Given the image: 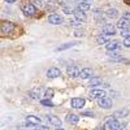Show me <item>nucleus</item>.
<instances>
[{"label":"nucleus","instance_id":"obj_32","mask_svg":"<svg viewBox=\"0 0 130 130\" xmlns=\"http://www.w3.org/2000/svg\"><path fill=\"white\" fill-rule=\"evenodd\" d=\"M122 17H124L125 20H127V21H130V12H125V13L122 14Z\"/></svg>","mask_w":130,"mask_h":130},{"label":"nucleus","instance_id":"obj_4","mask_svg":"<svg viewBox=\"0 0 130 130\" xmlns=\"http://www.w3.org/2000/svg\"><path fill=\"white\" fill-rule=\"evenodd\" d=\"M14 30V25L12 22H9V21H4L2 24V34H10Z\"/></svg>","mask_w":130,"mask_h":130},{"label":"nucleus","instance_id":"obj_31","mask_svg":"<svg viewBox=\"0 0 130 130\" xmlns=\"http://www.w3.org/2000/svg\"><path fill=\"white\" fill-rule=\"evenodd\" d=\"M103 130H112V127H111V124H109V121L104 122V125H103Z\"/></svg>","mask_w":130,"mask_h":130},{"label":"nucleus","instance_id":"obj_26","mask_svg":"<svg viewBox=\"0 0 130 130\" xmlns=\"http://www.w3.org/2000/svg\"><path fill=\"white\" fill-rule=\"evenodd\" d=\"M120 35L125 39V38H127V37H130V26L129 27H125V29H122L121 31H120Z\"/></svg>","mask_w":130,"mask_h":130},{"label":"nucleus","instance_id":"obj_15","mask_svg":"<svg viewBox=\"0 0 130 130\" xmlns=\"http://www.w3.org/2000/svg\"><path fill=\"white\" fill-rule=\"evenodd\" d=\"M74 16H75V18H77L78 21H86L87 20V16H86V13H85V10H82V9H79L78 7L74 9Z\"/></svg>","mask_w":130,"mask_h":130},{"label":"nucleus","instance_id":"obj_8","mask_svg":"<svg viewBox=\"0 0 130 130\" xmlns=\"http://www.w3.org/2000/svg\"><path fill=\"white\" fill-rule=\"evenodd\" d=\"M122 44H121V42L120 40H109L105 44V48H107V51H117L118 48H120Z\"/></svg>","mask_w":130,"mask_h":130},{"label":"nucleus","instance_id":"obj_6","mask_svg":"<svg viewBox=\"0 0 130 130\" xmlns=\"http://www.w3.org/2000/svg\"><path fill=\"white\" fill-rule=\"evenodd\" d=\"M85 103H86V100L83 99V98H73L72 102H70L72 107L75 108V109H81V108H83Z\"/></svg>","mask_w":130,"mask_h":130},{"label":"nucleus","instance_id":"obj_7","mask_svg":"<svg viewBox=\"0 0 130 130\" xmlns=\"http://www.w3.org/2000/svg\"><path fill=\"white\" fill-rule=\"evenodd\" d=\"M42 122V118L40 117H37V116H34V115H29L27 117H26V124L29 125V126H37V125H39Z\"/></svg>","mask_w":130,"mask_h":130},{"label":"nucleus","instance_id":"obj_33","mask_svg":"<svg viewBox=\"0 0 130 130\" xmlns=\"http://www.w3.org/2000/svg\"><path fill=\"white\" fill-rule=\"evenodd\" d=\"M34 2H35V3H38V4H43V3H44L43 0H34Z\"/></svg>","mask_w":130,"mask_h":130},{"label":"nucleus","instance_id":"obj_18","mask_svg":"<svg viewBox=\"0 0 130 130\" xmlns=\"http://www.w3.org/2000/svg\"><path fill=\"white\" fill-rule=\"evenodd\" d=\"M129 26H130V25H129V21L125 20L124 17L118 20V21H117V24H116V27H117V29H120V30H122V29H125V27H129Z\"/></svg>","mask_w":130,"mask_h":130},{"label":"nucleus","instance_id":"obj_20","mask_svg":"<svg viewBox=\"0 0 130 130\" xmlns=\"http://www.w3.org/2000/svg\"><path fill=\"white\" fill-rule=\"evenodd\" d=\"M107 55L109 59L115 60V61H120L121 57H120V53H118L117 51H107Z\"/></svg>","mask_w":130,"mask_h":130},{"label":"nucleus","instance_id":"obj_30","mask_svg":"<svg viewBox=\"0 0 130 130\" xmlns=\"http://www.w3.org/2000/svg\"><path fill=\"white\" fill-rule=\"evenodd\" d=\"M81 116H83V117H94V112H91V111L82 112V113H81Z\"/></svg>","mask_w":130,"mask_h":130},{"label":"nucleus","instance_id":"obj_10","mask_svg":"<svg viewBox=\"0 0 130 130\" xmlns=\"http://www.w3.org/2000/svg\"><path fill=\"white\" fill-rule=\"evenodd\" d=\"M46 75H47V78H50V79L57 78V77H60V75H61V70L59 68H50L47 70Z\"/></svg>","mask_w":130,"mask_h":130},{"label":"nucleus","instance_id":"obj_22","mask_svg":"<svg viewBox=\"0 0 130 130\" xmlns=\"http://www.w3.org/2000/svg\"><path fill=\"white\" fill-rule=\"evenodd\" d=\"M78 8L86 12V10H89V9L91 8V5H90V3L87 2V0H81L79 4H78Z\"/></svg>","mask_w":130,"mask_h":130},{"label":"nucleus","instance_id":"obj_34","mask_svg":"<svg viewBox=\"0 0 130 130\" xmlns=\"http://www.w3.org/2000/svg\"><path fill=\"white\" fill-rule=\"evenodd\" d=\"M7 3H16V0H5Z\"/></svg>","mask_w":130,"mask_h":130},{"label":"nucleus","instance_id":"obj_5","mask_svg":"<svg viewBox=\"0 0 130 130\" xmlns=\"http://www.w3.org/2000/svg\"><path fill=\"white\" fill-rule=\"evenodd\" d=\"M98 105L100 108H104V109H109V108H112L113 103L108 98H102V99H98Z\"/></svg>","mask_w":130,"mask_h":130},{"label":"nucleus","instance_id":"obj_35","mask_svg":"<svg viewBox=\"0 0 130 130\" xmlns=\"http://www.w3.org/2000/svg\"><path fill=\"white\" fill-rule=\"evenodd\" d=\"M55 130H65V129H62V127H56Z\"/></svg>","mask_w":130,"mask_h":130},{"label":"nucleus","instance_id":"obj_13","mask_svg":"<svg viewBox=\"0 0 130 130\" xmlns=\"http://www.w3.org/2000/svg\"><path fill=\"white\" fill-rule=\"evenodd\" d=\"M111 37H112V35H108V34H105V32H103V34H99V35L96 37L98 44H107V43L111 40Z\"/></svg>","mask_w":130,"mask_h":130},{"label":"nucleus","instance_id":"obj_1","mask_svg":"<svg viewBox=\"0 0 130 130\" xmlns=\"http://www.w3.org/2000/svg\"><path fill=\"white\" fill-rule=\"evenodd\" d=\"M21 10L22 13H25L26 16H34L37 13V7L32 3H25L21 5Z\"/></svg>","mask_w":130,"mask_h":130},{"label":"nucleus","instance_id":"obj_28","mask_svg":"<svg viewBox=\"0 0 130 130\" xmlns=\"http://www.w3.org/2000/svg\"><path fill=\"white\" fill-rule=\"evenodd\" d=\"M53 95H55V90H53V89H47L46 92H44V96L48 98V99H51Z\"/></svg>","mask_w":130,"mask_h":130},{"label":"nucleus","instance_id":"obj_29","mask_svg":"<svg viewBox=\"0 0 130 130\" xmlns=\"http://www.w3.org/2000/svg\"><path fill=\"white\" fill-rule=\"evenodd\" d=\"M122 44H124L126 48H130V37H127V38H125V39H124Z\"/></svg>","mask_w":130,"mask_h":130},{"label":"nucleus","instance_id":"obj_11","mask_svg":"<svg viewBox=\"0 0 130 130\" xmlns=\"http://www.w3.org/2000/svg\"><path fill=\"white\" fill-rule=\"evenodd\" d=\"M62 21H64V18L57 13H52L48 17V22L52 24V25H60V24H62Z\"/></svg>","mask_w":130,"mask_h":130},{"label":"nucleus","instance_id":"obj_36","mask_svg":"<svg viewBox=\"0 0 130 130\" xmlns=\"http://www.w3.org/2000/svg\"><path fill=\"white\" fill-rule=\"evenodd\" d=\"M37 130H42V129H37Z\"/></svg>","mask_w":130,"mask_h":130},{"label":"nucleus","instance_id":"obj_12","mask_svg":"<svg viewBox=\"0 0 130 130\" xmlns=\"http://www.w3.org/2000/svg\"><path fill=\"white\" fill-rule=\"evenodd\" d=\"M92 75H94V72L91 68H83L81 69V74H79V77L82 79H89V78H92Z\"/></svg>","mask_w":130,"mask_h":130},{"label":"nucleus","instance_id":"obj_24","mask_svg":"<svg viewBox=\"0 0 130 130\" xmlns=\"http://www.w3.org/2000/svg\"><path fill=\"white\" fill-rule=\"evenodd\" d=\"M100 85H102V78H99V77L90 78V86L91 87H96V86H100Z\"/></svg>","mask_w":130,"mask_h":130},{"label":"nucleus","instance_id":"obj_3","mask_svg":"<svg viewBox=\"0 0 130 130\" xmlns=\"http://www.w3.org/2000/svg\"><path fill=\"white\" fill-rule=\"evenodd\" d=\"M67 73H68L69 77L77 78V77H79V74H81V69L77 67V65H70V67L67 68Z\"/></svg>","mask_w":130,"mask_h":130},{"label":"nucleus","instance_id":"obj_17","mask_svg":"<svg viewBox=\"0 0 130 130\" xmlns=\"http://www.w3.org/2000/svg\"><path fill=\"white\" fill-rule=\"evenodd\" d=\"M118 14H120V13H118V10H117L116 8H109V9H108L107 12H105V16H107L108 18H111V20L117 18Z\"/></svg>","mask_w":130,"mask_h":130},{"label":"nucleus","instance_id":"obj_9","mask_svg":"<svg viewBox=\"0 0 130 130\" xmlns=\"http://www.w3.org/2000/svg\"><path fill=\"white\" fill-rule=\"evenodd\" d=\"M47 117V121L51 124V125H53V126H56V127H61V120H60V117H57V116H55V115H47L46 116Z\"/></svg>","mask_w":130,"mask_h":130},{"label":"nucleus","instance_id":"obj_27","mask_svg":"<svg viewBox=\"0 0 130 130\" xmlns=\"http://www.w3.org/2000/svg\"><path fill=\"white\" fill-rule=\"evenodd\" d=\"M40 104L42 105H46V107H53V103H52V100L51 99H48V98H46V99H42L40 100Z\"/></svg>","mask_w":130,"mask_h":130},{"label":"nucleus","instance_id":"obj_16","mask_svg":"<svg viewBox=\"0 0 130 130\" xmlns=\"http://www.w3.org/2000/svg\"><path fill=\"white\" fill-rule=\"evenodd\" d=\"M79 121V116L75 113H68L67 115V122L72 124V125H77Z\"/></svg>","mask_w":130,"mask_h":130},{"label":"nucleus","instance_id":"obj_21","mask_svg":"<svg viewBox=\"0 0 130 130\" xmlns=\"http://www.w3.org/2000/svg\"><path fill=\"white\" fill-rule=\"evenodd\" d=\"M77 44H78V42H70V43H65V44H62V46L57 47V48H56V51H64V50H68V48H70V47H74V46H77Z\"/></svg>","mask_w":130,"mask_h":130},{"label":"nucleus","instance_id":"obj_14","mask_svg":"<svg viewBox=\"0 0 130 130\" xmlns=\"http://www.w3.org/2000/svg\"><path fill=\"white\" fill-rule=\"evenodd\" d=\"M116 26L115 25H112V24H105V25H103V32H105V34H108V35H115L116 34Z\"/></svg>","mask_w":130,"mask_h":130},{"label":"nucleus","instance_id":"obj_25","mask_svg":"<svg viewBox=\"0 0 130 130\" xmlns=\"http://www.w3.org/2000/svg\"><path fill=\"white\" fill-rule=\"evenodd\" d=\"M127 115H129V109H124V111H117V112H115L113 116H111V117L117 118V117H125V116H127Z\"/></svg>","mask_w":130,"mask_h":130},{"label":"nucleus","instance_id":"obj_19","mask_svg":"<svg viewBox=\"0 0 130 130\" xmlns=\"http://www.w3.org/2000/svg\"><path fill=\"white\" fill-rule=\"evenodd\" d=\"M109 124H111V127H112V130H121V125H120V122H118V120L117 118H109Z\"/></svg>","mask_w":130,"mask_h":130},{"label":"nucleus","instance_id":"obj_2","mask_svg":"<svg viewBox=\"0 0 130 130\" xmlns=\"http://www.w3.org/2000/svg\"><path fill=\"white\" fill-rule=\"evenodd\" d=\"M102 98H107V94L102 89H92L90 91V99H102Z\"/></svg>","mask_w":130,"mask_h":130},{"label":"nucleus","instance_id":"obj_23","mask_svg":"<svg viewBox=\"0 0 130 130\" xmlns=\"http://www.w3.org/2000/svg\"><path fill=\"white\" fill-rule=\"evenodd\" d=\"M29 96L31 98V99H39V96H40V89L30 90L29 91Z\"/></svg>","mask_w":130,"mask_h":130}]
</instances>
